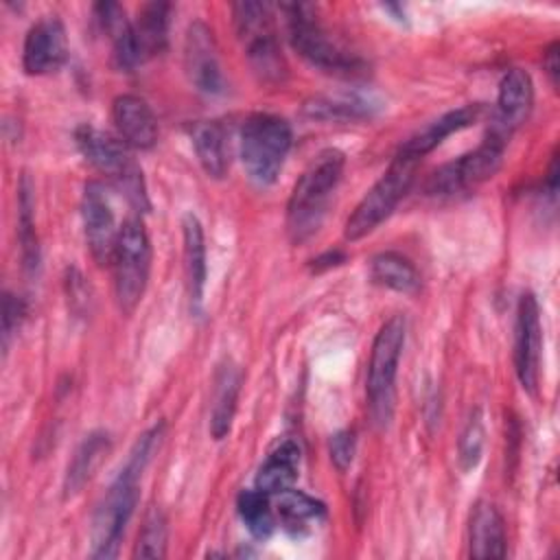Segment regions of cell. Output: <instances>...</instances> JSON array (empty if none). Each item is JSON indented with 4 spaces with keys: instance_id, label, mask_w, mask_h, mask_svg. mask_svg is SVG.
Returning a JSON list of instances; mask_svg holds the SVG:
<instances>
[{
    "instance_id": "1",
    "label": "cell",
    "mask_w": 560,
    "mask_h": 560,
    "mask_svg": "<svg viewBox=\"0 0 560 560\" xmlns=\"http://www.w3.org/2000/svg\"><path fill=\"white\" fill-rule=\"evenodd\" d=\"M346 158L337 149L317 153L295 182L287 203V232L293 243L308 241L322 225L326 208L341 182Z\"/></svg>"
},
{
    "instance_id": "2",
    "label": "cell",
    "mask_w": 560,
    "mask_h": 560,
    "mask_svg": "<svg viewBox=\"0 0 560 560\" xmlns=\"http://www.w3.org/2000/svg\"><path fill=\"white\" fill-rule=\"evenodd\" d=\"M77 147L81 155L127 197V201L138 212H147L151 208L142 168L133 160L129 147L107 131H101L92 125H81L74 133Z\"/></svg>"
},
{
    "instance_id": "3",
    "label": "cell",
    "mask_w": 560,
    "mask_h": 560,
    "mask_svg": "<svg viewBox=\"0 0 560 560\" xmlns=\"http://www.w3.org/2000/svg\"><path fill=\"white\" fill-rule=\"evenodd\" d=\"M405 335H407L405 317L392 315L378 328L372 343L365 394H368L370 418L378 429H385L394 413V385H396L398 361L405 346Z\"/></svg>"
},
{
    "instance_id": "4",
    "label": "cell",
    "mask_w": 560,
    "mask_h": 560,
    "mask_svg": "<svg viewBox=\"0 0 560 560\" xmlns=\"http://www.w3.org/2000/svg\"><path fill=\"white\" fill-rule=\"evenodd\" d=\"M291 149V127L276 114H252L241 127V162L249 179L271 186Z\"/></svg>"
},
{
    "instance_id": "5",
    "label": "cell",
    "mask_w": 560,
    "mask_h": 560,
    "mask_svg": "<svg viewBox=\"0 0 560 560\" xmlns=\"http://www.w3.org/2000/svg\"><path fill=\"white\" fill-rule=\"evenodd\" d=\"M236 37L260 81L278 83L287 74V63L278 44L273 9L267 2L232 4Z\"/></svg>"
},
{
    "instance_id": "6",
    "label": "cell",
    "mask_w": 560,
    "mask_h": 560,
    "mask_svg": "<svg viewBox=\"0 0 560 560\" xmlns=\"http://www.w3.org/2000/svg\"><path fill=\"white\" fill-rule=\"evenodd\" d=\"M280 9L284 13L289 42L302 59L337 77H352L359 72V57L343 50L328 37L311 4H282Z\"/></svg>"
},
{
    "instance_id": "7",
    "label": "cell",
    "mask_w": 560,
    "mask_h": 560,
    "mask_svg": "<svg viewBox=\"0 0 560 560\" xmlns=\"http://www.w3.org/2000/svg\"><path fill=\"white\" fill-rule=\"evenodd\" d=\"M418 164H420L418 160H413L400 151L394 155L387 171L372 184V188L361 197V201L348 217L346 228H343V236L348 241L363 238L394 212L398 201L409 190V186L416 177Z\"/></svg>"
},
{
    "instance_id": "8",
    "label": "cell",
    "mask_w": 560,
    "mask_h": 560,
    "mask_svg": "<svg viewBox=\"0 0 560 560\" xmlns=\"http://www.w3.org/2000/svg\"><path fill=\"white\" fill-rule=\"evenodd\" d=\"M112 269L116 304L125 315H129L144 295L151 269V243L140 217H129L120 225Z\"/></svg>"
},
{
    "instance_id": "9",
    "label": "cell",
    "mask_w": 560,
    "mask_h": 560,
    "mask_svg": "<svg viewBox=\"0 0 560 560\" xmlns=\"http://www.w3.org/2000/svg\"><path fill=\"white\" fill-rule=\"evenodd\" d=\"M142 475L120 468L118 477L107 488L105 497L94 510L90 527V556L92 558H114L118 553L120 538L138 503V481Z\"/></svg>"
},
{
    "instance_id": "10",
    "label": "cell",
    "mask_w": 560,
    "mask_h": 560,
    "mask_svg": "<svg viewBox=\"0 0 560 560\" xmlns=\"http://www.w3.org/2000/svg\"><path fill=\"white\" fill-rule=\"evenodd\" d=\"M508 142H510V136L490 127L483 142L475 151L462 155L455 162L444 164L429 177L427 192L435 197H448V195L470 190L481 182L490 179L501 166Z\"/></svg>"
},
{
    "instance_id": "11",
    "label": "cell",
    "mask_w": 560,
    "mask_h": 560,
    "mask_svg": "<svg viewBox=\"0 0 560 560\" xmlns=\"http://www.w3.org/2000/svg\"><path fill=\"white\" fill-rule=\"evenodd\" d=\"M81 219L88 249L96 265H112L120 228L109 203V195L101 182H88L81 199Z\"/></svg>"
},
{
    "instance_id": "12",
    "label": "cell",
    "mask_w": 560,
    "mask_h": 560,
    "mask_svg": "<svg viewBox=\"0 0 560 560\" xmlns=\"http://www.w3.org/2000/svg\"><path fill=\"white\" fill-rule=\"evenodd\" d=\"M540 348H542V330H540V308L534 293H523L516 308L514 324V370L518 383L525 392L536 394L540 378Z\"/></svg>"
},
{
    "instance_id": "13",
    "label": "cell",
    "mask_w": 560,
    "mask_h": 560,
    "mask_svg": "<svg viewBox=\"0 0 560 560\" xmlns=\"http://www.w3.org/2000/svg\"><path fill=\"white\" fill-rule=\"evenodd\" d=\"M184 70L188 81L203 94H221L225 88L214 33L201 20L190 22L186 28Z\"/></svg>"
},
{
    "instance_id": "14",
    "label": "cell",
    "mask_w": 560,
    "mask_h": 560,
    "mask_svg": "<svg viewBox=\"0 0 560 560\" xmlns=\"http://www.w3.org/2000/svg\"><path fill=\"white\" fill-rule=\"evenodd\" d=\"M68 57L66 28L57 15H48L35 22L22 48V66L26 74H48L63 66Z\"/></svg>"
},
{
    "instance_id": "15",
    "label": "cell",
    "mask_w": 560,
    "mask_h": 560,
    "mask_svg": "<svg viewBox=\"0 0 560 560\" xmlns=\"http://www.w3.org/2000/svg\"><path fill=\"white\" fill-rule=\"evenodd\" d=\"M532 105H534L532 77L521 68H510L499 83L497 109L490 127L499 129L505 136H512L527 120Z\"/></svg>"
},
{
    "instance_id": "16",
    "label": "cell",
    "mask_w": 560,
    "mask_h": 560,
    "mask_svg": "<svg viewBox=\"0 0 560 560\" xmlns=\"http://www.w3.org/2000/svg\"><path fill=\"white\" fill-rule=\"evenodd\" d=\"M112 120L118 138L129 149H151L158 140V120L149 103L136 94H120L112 103Z\"/></svg>"
},
{
    "instance_id": "17",
    "label": "cell",
    "mask_w": 560,
    "mask_h": 560,
    "mask_svg": "<svg viewBox=\"0 0 560 560\" xmlns=\"http://www.w3.org/2000/svg\"><path fill=\"white\" fill-rule=\"evenodd\" d=\"M481 112H483L481 103H468L457 109H451L440 118H435L433 122H429L427 127H422L418 133H413L405 144H400L398 151L420 162L427 153H431L438 144H442L444 138L470 127L481 116Z\"/></svg>"
},
{
    "instance_id": "18",
    "label": "cell",
    "mask_w": 560,
    "mask_h": 560,
    "mask_svg": "<svg viewBox=\"0 0 560 560\" xmlns=\"http://www.w3.org/2000/svg\"><path fill=\"white\" fill-rule=\"evenodd\" d=\"M94 18L109 39L114 63L120 70H131L142 63L133 39V22L127 18L125 9L118 2L94 4Z\"/></svg>"
},
{
    "instance_id": "19",
    "label": "cell",
    "mask_w": 560,
    "mask_h": 560,
    "mask_svg": "<svg viewBox=\"0 0 560 560\" xmlns=\"http://www.w3.org/2000/svg\"><path fill=\"white\" fill-rule=\"evenodd\" d=\"M241 383H243L241 368L232 359H225L217 368L214 387H212L210 433H212L214 440H223L230 433V427H232V420H234V413H236Z\"/></svg>"
},
{
    "instance_id": "20",
    "label": "cell",
    "mask_w": 560,
    "mask_h": 560,
    "mask_svg": "<svg viewBox=\"0 0 560 560\" xmlns=\"http://www.w3.org/2000/svg\"><path fill=\"white\" fill-rule=\"evenodd\" d=\"M197 160L208 177L221 179L230 168V131L221 120H199L190 127Z\"/></svg>"
},
{
    "instance_id": "21",
    "label": "cell",
    "mask_w": 560,
    "mask_h": 560,
    "mask_svg": "<svg viewBox=\"0 0 560 560\" xmlns=\"http://www.w3.org/2000/svg\"><path fill=\"white\" fill-rule=\"evenodd\" d=\"M182 236H184V269H186V287L190 298V308L199 313L206 289V241L199 219L192 212H186L182 219Z\"/></svg>"
},
{
    "instance_id": "22",
    "label": "cell",
    "mask_w": 560,
    "mask_h": 560,
    "mask_svg": "<svg viewBox=\"0 0 560 560\" xmlns=\"http://www.w3.org/2000/svg\"><path fill=\"white\" fill-rule=\"evenodd\" d=\"M470 556L472 558H503L505 556V527L503 516L499 510L488 503L479 501L470 516L468 529Z\"/></svg>"
},
{
    "instance_id": "23",
    "label": "cell",
    "mask_w": 560,
    "mask_h": 560,
    "mask_svg": "<svg viewBox=\"0 0 560 560\" xmlns=\"http://www.w3.org/2000/svg\"><path fill=\"white\" fill-rule=\"evenodd\" d=\"M109 446V435L103 431H92L81 440L63 475V499H72L83 490V486L92 479L94 470L107 457Z\"/></svg>"
},
{
    "instance_id": "24",
    "label": "cell",
    "mask_w": 560,
    "mask_h": 560,
    "mask_svg": "<svg viewBox=\"0 0 560 560\" xmlns=\"http://www.w3.org/2000/svg\"><path fill=\"white\" fill-rule=\"evenodd\" d=\"M168 24H171V4L168 2H147L140 7L133 22V39L140 55V61H147L164 52L168 44Z\"/></svg>"
},
{
    "instance_id": "25",
    "label": "cell",
    "mask_w": 560,
    "mask_h": 560,
    "mask_svg": "<svg viewBox=\"0 0 560 560\" xmlns=\"http://www.w3.org/2000/svg\"><path fill=\"white\" fill-rule=\"evenodd\" d=\"M298 466H300V446L293 440L280 442L260 464L256 475V488L269 497L280 494L282 490L291 488V483L295 481Z\"/></svg>"
},
{
    "instance_id": "26",
    "label": "cell",
    "mask_w": 560,
    "mask_h": 560,
    "mask_svg": "<svg viewBox=\"0 0 560 560\" xmlns=\"http://www.w3.org/2000/svg\"><path fill=\"white\" fill-rule=\"evenodd\" d=\"M370 278L396 293L413 295L420 289V273L416 265L398 252H381L370 262Z\"/></svg>"
},
{
    "instance_id": "27",
    "label": "cell",
    "mask_w": 560,
    "mask_h": 560,
    "mask_svg": "<svg viewBox=\"0 0 560 560\" xmlns=\"http://www.w3.org/2000/svg\"><path fill=\"white\" fill-rule=\"evenodd\" d=\"M20 197H18V238L22 249V265L28 276L37 273L39 269V245H37V232H35V217H33V186L28 175H22L20 182Z\"/></svg>"
},
{
    "instance_id": "28",
    "label": "cell",
    "mask_w": 560,
    "mask_h": 560,
    "mask_svg": "<svg viewBox=\"0 0 560 560\" xmlns=\"http://www.w3.org/2000/svg\"><path fill=\"white\" fill-rule=\"evenodd\" d=\"M324 514V503L302 490L287 488L278 494V516L284 529L291 534H302L313 521H319Z\"/></svg>"
},
{
    "instance_id": "29",
    "label": "cell",
    "mask_w": 560,
    "mask_h": 560,
    "mask_svg": "<svg viewBox=\"0 0 560 560\" xmlns=\"http://www.w3.org/2000/svg\"><path fill=\"white\" fill-rule=\"evenodd\" d=\"M374 105L357 94L313 96L304 103V114L317 120H357L372 116Z\"/></svg>"
},
{
    "instance_id": "30",
    "label": "cell",
    "mask_w": 560,
    "mask_h": 560,
    "mask_svg": "<svg viewBox=\"0 0 560 560\" xmlns=\"http://www.w3.org/2000/svg\"><path fill=\"white\" fill-rule=\"evenodd\" d=\"M269 499L271 497L260 492L258 488L243 490L238 494V501H236L238 516L245 523V527L249 529V534L256 538H267L276 527V514L269 505Z\"/></svg>"
},
{
    "instance_id": "31",
    "label": "cell",
    "mask_w": 560,
    "mask_h": 560,
    "mask_svg": "<svg viewBox=\"0 0 560 560\" xmlns=\"http://www.w3.org/2000/svg\"><path fill=\"white\" fill-rule=\"evenodd\" d=\"M166 516L160 508H151L138 532L133 558H162L166 553Z\"/></svg>"
},
{
    "instance_id": "32",
    "label": "cell",
    "mask_w": 560,
    "mask_h": 560,
    "mask_svg": "<svg viewBox=\"0 0 560 560\" xmlns=\"http://www.w3.org/2000/svg\"><path fill=\"white\" fill-rule=\"evenodd\" d=\"M483 442H486V429H483V416L479 409H475L459 435L457 442V457H459V466L462 470H472L479 459H481V451H483Z\"/></svg>"
},
{
    "instance_id": "33",
    "label": "cell",
    "mask_w": 560,
    "mask_h": 560,
    "mask_svg": "<svg viewBox=\"0 0 560 560\" xmlns=\"http://www.w3.org/2000/svg\"><path fill=\"white\" fill-rule=\"evenodd\" d=\"M26 315V306L20 298H15L13 293H4L2 298V348L7 352L11 337L18 332L22 319Z\"/></svg>"
},
{
    "instance_id": "34",
    "label": "cell",
    "mask_w": 560,
    "mask_h": 560,
    "mask_svg": "<svg viewBox=\"0 0 560 560\" xmlns=\"http://www.w3.org/2000/svg\"><path fill=\"white\" fill-rule=\"evenodd\" d=\"M354 451H357V442H354V435L350 431H339L328 442L330 462L341 472L350 468V464L354 459Z\"/></svg>"
},
{
    "instance_id": "35",
    "label": "cell",
    "mask_w": 560,
    "mask_h": 560,
    "mask_svg": "<svg viewBox=\"0 0 560 560\" xmlns=\"http://www.w3.org/2000/svg\"><path fill=\"white\" fill-rule=\"evenodd\" d=\"M558 50H560L558 42H551L549 48H547L545 55H542V66H545V70H547L549 81H551L553 88L558 85V74H560V52H558Z\"/></svg>"
},
{
    "instance_id": "36",
    "label": "cell",
    "mask_w": 560,
    "mask_h": 560,
    "mask_svg": "<svg viewBox=\"0 0 560 560\" xmlns=\"http://www.w3.org/2000/svg\"><path fill=\"white\" fill-rule=\"evenodd\" d=\"M343 260V254L341 252H328L326 256H322V258H317V260H313V262H317V267H332V265H339Z\"/></svg>"
}]
</instances>
